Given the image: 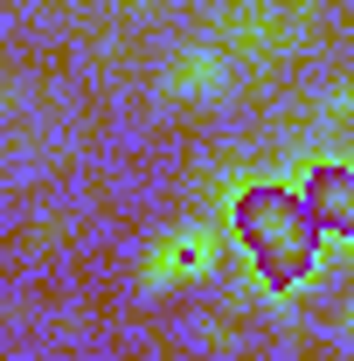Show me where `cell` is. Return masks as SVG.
<instances>
[{
	"mask_svg": "<svg viewBox=\"0 0 354 361\" xmlns=\"http://www.w3.org/2000/svg\"><path fill=\"white\" fill-rule=\"evenodd\" d=\"M222 257V236L216 229H174V236H160L153 250H146V285L160 292V285H174V278H202V271Z\"/></svg>",
	"mask_w": 354,
	"mask_h": 361,
	"instance_id": "cell-1",
	"label": "cell"
},
{
	"mask_svg": "<svg viewBox=\"0 0 354 361\" xmlns=\"http://www.w3.org/2000/svg\"><path fill=\"white\" fill-rule=\"evenodd\" d=\"M319 202L341 236H354V167H319Z\"/></svg>",
	"mask_w": 354,
	"mask_h": 361,
	"instance_id": "cell-3",
	"label": "cell"
},
{
	"mask_svg": "<svg viewBox=\"0 0 354 361\" xmlns=\"http://www.w3.org/2000/svg\"><path fill=\"white\" fill-rule=\"evenodd\" d=\"M348 111H354V84H341V90L319 97V118H348Z\"/></svg>",
	"mask_w": 354,
	"mask_h": 361,
	"instance_id": "cell-4",
	"label": "cell"
},
{
	"mask_svg": "<svg viewBox=\"0 0 354 361\" xmlns=\"http://www.w3.org/2000/svg\"><path fill=\"white\" fill-rule=\"evenodd\" d=\"M222 77H229V63H222L216 49H188L174 70H167V90L174 97H209V90H222Z\"/></svg>",
	"mask_w": 354,
	"mask_h": 361,
	"instance_id": "cell-2",
	"label": "cell"
}]
</instances>
